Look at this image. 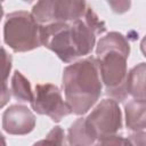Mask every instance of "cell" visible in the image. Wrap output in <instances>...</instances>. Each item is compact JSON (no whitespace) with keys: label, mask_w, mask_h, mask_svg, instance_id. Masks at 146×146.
<instances>
[{"label":"cell","mask_w":146,"mask_h":146,"mask_svg":"<svg viewBox=\"0 0 146 146\" xmlns=\"http://www.w3.org/2000/svg\"><path fill=\"white\" fill-rule=\"evenodd\" d=\"M10 92L19 102H29L31 104L34 99V92L32 91L30 81L19 71H15L11 76Z\"/></svg>","instance_id":"cell-13"},{"label":"cell","mask_w":146,"mask_h":146,"mask_svg":"<svg viewBox=\"0 0 146 146\" xmlns=\"http://www.w3.org/2000/svg\"><path fill=\"white\" fill-rule=\"evenodd\" d=\"M62 87L72 113L86 114L97 103L103 90L96 57L89 56L66 66L63 71Z\"/></svg>","instance_id":"cell-1"},{"label":"cell","mask_w":146,"mask_h":146,"mask_svg":"<svg viewBox=\"0 0 146 146\" xmlns=\"http://www.w3.org/2000/svg\"><path fill=\"white\" fill-rule=\"evenodd\" d=\"M125 125L137 132L146 129V100L133 99L124 106Z\"/></svg>","instance_id":"cell-11"},{"label":"cell","mask_w":146,"mask_h":146,"mask_svg":"<svg viewBox=\"0 0 146 146\" xmlns=\"http://www.w3.org/2000/svg\"><path fill=\"white\" fill-rule=\"evenodd\" d=\"M125 89L135 99L146 100V63H139L128 72Z\"/></svg>","instance_id":"cell-10"},{"label":"cell","mask_w":146,"mask_h":146,"mask_svg":"<svg viewBox=\"0 0 146 146\" xmlns=\"http://www.w3.org/2000/svg\"><path fill=\"white\" fill-rule=\"evenodd\" d=\"M34 128L35 116L25 105L14 104L2 114V129L9 135H27Z\"/></svg>","instance_id":"cell-9"},{"label":"cell","mask_w":146,"mask_h":146,"mask_svg":"<svg viewBox=\"0 0 146 146\" xmlns=\"http://www.w3.org/2000/svg\"><path fill=\"white\" fill-rule=\"evenodd\" d=\"M97 139L89 129L86 117L76 119L68 128V146H92Z\"/></svg>","instance_id":"cell-12"},{"label":"cell","mask_w":146,"mask_h":146,"mask_svg":"<svg viewBox=\"0 0 146 146\" xmlns=\"http://www.w3.org/2000/svg\"><path fill=\"white\" fill-rule=\"evenodd\" d=\"M74 47L80 57L89 55L95 46L96 36L106 31V25L98 18L92 8L88 7L84 16L71 23Z\"/></svg>","instance_id":"cell-8"},{"label":"cell","mask_w":146,"mask_h":146,"mask_svg":"<svg viewBox=\"0 0 146 146\" xmlns=\"http://www.w3.org/2000/svg\"><path fill=\"white\" fill-rule=\"evenodd\" d=\"M65 145V135L64 130L60 127H54L44 139L36 141L33 146H64Z\"/></svg>","instance_id":"cell-14"},{"label":"cell","mask_w":146,"mask_h":146,"mask_svg":"<svg viewBox=\"0 0 146 146\" xmlns=\"http://www.w3.org/2000/svg\"><path fill=\"white\" fill-rule=\"evenodd\" d=\"M108 5L112 7L114 13L122 14V13H125L127 10H129L131 2L130 1H108Z\"/></svg>","instance_id":"cell-18"},{"label":"cell","mask_w":146,"mask_h":146,"mask_svg":"<svg viewBox=\"0 0 146 146\" xmlns=\"http://www.w3.org/2000/svg\"><path fill=\"white\" fill-rule=\"evenodd\" d=\"M88 7L84 1L42 0L32 7L31 14L41 26L52 23H73L84 16Z\"/></svg>","instance_id":"cell-4"},{"label":"cell","mask_w":146,"mask_h":146,"mask_svg":"<svg viewBox=\"0 0 146 146\" xmlns=\"http://www.w3.org/2000/svg\"><path fill=\"white\" fill-rule=\"evenodd\" d=\"M128 146H146V132L137 131L131 133L128 138Z\"/></svg>","instance_id":"cell-17"},{"label":"cell","mask_w":146,"mask_h":146,"mask_svg":"<svg viewBox=\"0 0 146 146\" xmlns=\"http://www.w3.org/2000/svg\"><path fill=\"white\" fill-rule=\"evenodd\" d=\"M41 44L54 51L64 63H74L80 58L73 42L71 23H52L41 26Z\"/></svg>","instance_id":"cell-5"},{"label":"cell","mask_w":146,"mask_h":146,"mask_svg":"<svg viewBox=\"0 0 146 146\" xmlns=\"http://www.w3.org/2000/svg\"><path fill=\"white\" fill-rule=\"evenodd\" d=\"M41 25L31 13L18 10L6 16L3 24V41L15 52L33 50L41 44Z\"/></svg>","instance_id":"cell-3"},{"label":"cell","mask_w":146,"mask_h":146,"mask_svg":"<svg viewBox=\"0 0 146 146\" xmlns=\"http://www.w3.org/2000/svg\"><path fill=\"white\" fill-rule=\"evenodd\" d=\"M34 112L49 116L54 122H59L72 113L71 107L63 99L59 88L52 83H39L34 89V99L31 103Z\"/></svg>","instance_id":"cell-7"},{"label":"cell","mask_w":146,"mask_h":146,"mask_svg":"<svg viewBox=\"0 0 146 146\" xmlns=\"http://www.w3.org/2000/svg\"><path fill=\"white\" fill-rule=\"evenodd\" d=\"M130 54L128 39L119 32H110L100 38L96 48L102 82L106 94L114 100L123 102L127 96V59Z\"/></svg>","instance_id":"cell-2"},{"label":"cell","mask_w":146,"mask_h":146,"mask_svg":"<svg viewBox=\"0 0 146 146\" xmlns=\"http://www.w3.org/2000/svg\"><path fill=\"white\" fill-rule=\"evenodd\" d=\"M87 124L95 138L115 135L122 128V113L116 100L112 98L103 99L86 117Z\"/></svg>","instance_id":"cell-6"},{"label":"cell","mask_w":146,"mask_h":146,"mask_svg":"<svg viewBox=\"0 0 146 146\" xmlns=\"http://www.w3.org/2000/svg\"><path fill=\"white\" fill-rule=\"evenodd\" d=\"M2 52H3V58H5V71H3V83H2V95H1V106H5V104L9 100L10 98V91L9 88H7V76L10 72L11 68V57L10 55L7 54L6 49L2 48Z\"/></svg>","instance_id":"cell-15"},{"label":"cell","mask_w":146,"mask_h":146,"mask_svg":"<svg viewBox=\"0 0 146 146\" xmlns=\"http://www.w3.org/2000/svg\"><path fill=\"white\" fill-rule=\"evenodd\" d=\"M92 146H128V140L122 136L113 135L98 139V141L95 143Z\"/></svg>","instance_id":"cell-16"},{"label":"cell","mask_w":146,"mask_h":146,"mask_svg":"<svg viewBox=\"0 0 146 146\" xmlns=\"http://www.w3.org/2000/svg\"><path fill=\"white\" fill-rule=\"evenodd\" d=\"M140 50H141L143 55L146 57V36H144L141 42H140Z\"/></svg>","instance_id":"cell-19"}]
</instances>
